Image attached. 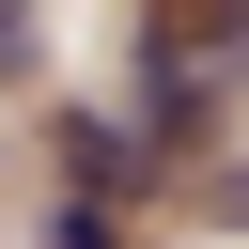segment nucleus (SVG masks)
I'll list each match as a JSON object with an SVG mask.
<instances>
[{"label": "nucleus", "instance_id": "f257e3e1", "mask_svg": "<svg viewBox=\"0 0 249 249\" xmlns=\"http://www.w3.org/2000/svg\"><path fill=\"white\" fill-rule=\"evenodd\" d=\"M47 249H124V218H109V202H93V187H78V202H62V218H47Z\"/></svg>", "mask_w": 249, "mask_h": 249}]
</instances>
